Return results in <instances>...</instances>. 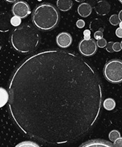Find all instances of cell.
I'll list each match as a JSON object with an SVG mask.
<instances>
[{"instance_id": "obj_1", "label": "cell", "mask_w": 122, "mask_h": 147, "mask_svg": "<svg viewBox=\"0 0 122 147\" xmlns=\"http://www.w3.org/2000/svg\"><path fill=\"white\" fill-rule=\"evenodd\" d=\"M8 111L30 138L63 144L86 135L98 120L102 88L97 73L79 55L46 50L25 58L8 83Z\"/></svg>"}, {"instance_id": "obj_2", "label": "cell", "mask_w": 122, "mask_h": 147, "mask_svg": "<svg viewBox=\"0 0 122 147\" xmlns=\"http://www.w3.org/2000/svg\"><path fill=\"white\" fill-rule=\"evenodd\" d=\"M10 41L16 51L22 54H29L37 48L40 42V35L32 25L24 24L13 30Z\"/></svg>"}, {"instance_id": "obj_3", "label": "cell", "mask_w": 122, "mask_h": 147, "mask_svg": "<svg viewBox=\"0 0 122 147\" xmlns=\"http://www.w3.org/2000/svg\"><path fill=\"white\" fill-rule=\"evenodd\" d=\"M60 15L54 5L43 3L37 6L32 14L34 25L41 31H50L58 25Z\"/></svg>"}, {"instance_id": "obj_4", "label": "cell", "mask_w": 122, "mask_h": 147, "mask_svg": "<svg viewBox=\"0 0 122 147\" xmlns=\"http://www.w3.org/2000/svg\"><path fill=\"white\" fill-rule=\"evenodd\" d=\"M104 74L106 80L112 83L122 82V61L112 59L108 62L104 68Z\"/></svg>"}, {"instance_id": "obj_5", "label": "cell", "mask_w": 122, "mask_h": 147, "mask_svg": "<svg viewBox=\"0 0 122 147\" xmlns=\"http://www.w3.org/2000/svg\"><path fill=\"white\" fill-rule=\"evenodd\" d=\"M97 43L92 39H89V40L83 39L80 42L78 45L80 53L85 57H90L95 54V52L97 51Z\"/></svg>"}, {"instance_id": "obj_6", "label": "cell", "mask_w": 122, "mask_h": 147, "mask_svg": "<svg viewBox=\"0 0 122 147\" xmlns=\"http://www.w3.org/2000/svg\"><path fill=\"white\" fill-rule=\"evenodd\" d=\"M11 11L14 16H18L21 19L27 17L30 13V9L28 4L24 1H17L13 5Z\"/></svg>"}, {"instance_id": "obj_7", "label": "cell", "mask_w": 122, "mask_h": 147, "mask_svg": "<svg viewBox=\"0 0 122 147\" xmlns=\"http://www.w3.org/2000/svg\"><path fill=\"white\" fill-rule=\"evenodd\" d=\"M11 15L7 12L0 13V32H7L12 26Z\"/></svg>"}, {"instance_id": "obj_8", "label": "cell", "mask_w": 122, "mask_h": 147, "mask_svg": "<svg viewBox=\"0 0 122 147\" xmlns=\"http://www.w3.org/2000/svg\"><path fill=\"white\" fill-rule=\"evenodd\" d=\"M56 42L59 47L62 49H66L72 45V36L67 32L60 33L56 38Z\"/></svg>"}, {"instance_id": "obj_9", "label": "cell", "mask_w": 122, "mask_h": 147, "mask_svg": "<svg viewBox=\"0 0 122 147\" xmlns=\"http://www.w3.org/2000/svg\"><path fill=\"white\" fill-rule=\"evenodd\" d=\"M95 11L100 16H106L110 11V4L104 0L99 1L95 5Z\"/></svg>"}, {"instance_id": "obj_10", "label": "cell", "mask_w": 122, "mask_h": 147, "mask_svg": "<svg viewBox=\"0 0 122 147\" xmlns=\"http://www.w3.org/2000/svg\"><path fill=\"white\" fill-rule=\"evenodd\" d=\"M80 147H115L109 142L102 140H89L83 144Z\"/></svg>"}, {"instance_id": "obj_11", "label": "cell", "mask_w": 122, "mask_h": 147, "mask_svg": "<svg viewBox=\"0 0 122 147\" xmlns=\"http://www.w3.org/2000/svg\"><path fill=\"white\" fill-rule=\"evenodd\" d=\"M92 11V7L89 4L86 3V2H83L78 6L77 7V13L82 17H88L90 16Z\"/></svg>"}, {"instance_id": "obj_12", "label": "cell", "mask_w": 122, "mask_h": 147, "mask_svg": "<svg viewBox=\"0 0 122 147\" xmlns=\"http://www.w3.org/2000/svg\"><path fill=\"white\" fill-rule=\"evenodd\" d=\"M89 28L90 30L94 32H96L98 31H104L105 28V24L101 19H95L90 22Z\"/></svg>"}, {"instance_id": "obj_13", "label": "cell", "mask_w": 122, "mask_h": 147, "mask_svg": "<svg viewBox=\"0 0 122 147\" xmlns=\"http://www.w3.org/2000/svg\"><path fill=\"white\" fill-rule=\"evenodd\" d=\"M57 7L61 11H68L72 7V0H58Z\"/></svg>"}, {"instance_id": "obj_14", "label": "cell", "mask_w": 122, "mask_h": 147, "mask_svg": "<svg viewBox=\"0 0 122 147\" xmlns=\"http://www.w3.org/2000/svg\"><path fill=\"white\" fill-rule=\"evenodd\" d=\"M10 95L8 91L5 88L0 87V108L3 107L9 101Z\"/></svg>"}, {"instance_id": "obj_15", "label": "cell", "mask_w": 122, "mask_h": 147, "mask_svg": "<svg viewBox=\"0 0 122 147\" xmlns=\"http://www.w3.org/2000/svg\"><path fill=\"white\" fill-rule=\"evenodd\" d=\"M103 106H104V108L106 111H113L115 108L116 103H115V101L113 99L107 98L105 99L104 100Z\"/></svg>"}, {"instance_id": "obj_16", "label": "cell", "mask_w": 122, "mask_h": 147, "mask_svg": "<svg viewBox=\"0 0 122 147\" xmlns=\"http://www.w3.org/2000/svg\"><path fill=\"white\" fill-rule=\"evenodd\" d=\"M15 147H40L37 144L33 141H23L20 143Z\"/></svg>"}, {"instance_id": "obj_17", "label": "cell", "mask_w": 122, "mask_h": 147, "mask_svg": "<svg viewBox=\"0 0 122 147\" xmlns=\"http://www.w3.org/2000/svg\"><path fill=\"white\" fill-rule=\"evenodd\" d=\"M119 138H120V132L119 131H117V130H113L109 134V138L113 142L115 141Z\"/></svg>"}, {"instance_id": "obj_18", "label": "cell", "mask_w": 122, "mask_h": 147, "mask_svg": "<svg viewBox=\"0 0 122 147\" xmlns=\"http://www.w3.org/2000/svg\"><path fill=\"white\" fill-rule=\"evenodd\" d=\"M120 20H119V15L113 14L110 16V22L112 25H114V26H116V25H119L120 23Z\"/></svg>"}, {"instance_id": "obj_19", "label": "cell", "mask_w": 122, "mask_h": 147, "mask_svg": "<svg viewBox=\"0 0 122 147\" xmlns=\"http://www.w3.org/2000/svg\"><path fill=\"white\" fill-rule=\"evenodd\" d=\"M11 24L14 27H18L19 25L21 24V18L18 17V16H14L11 18Z\"/></svg>"}, {"instance_id": "obj_20", "label": "cell", "mask_w": 122, "mask_h": 147, "mask_svg": "<svg viewBox=\"0 0 122 147\" xmlns=\"http://www.w3.org/2000/svg\"><path fill=\"white\" fill-rule=\"evenodd\" d=\"M106 45H107V42H106V40L104 37L100 39V40H98L97 45L99 48H101V49L102 48H105L106 46Z\"/></svg>"}, {"instance_id": "obj_21", "label": "cell", "mask_w": 122, "mask_h": 147, "mask_svg": "<svg viewBox=\"0 0 122 147\" xmlns=\"http://www.w3.org/2000/svg\"><path fill=\"white\" fill-rule=\"evenodd\" d=\"M113 50L115 52H119L121 50V42H114L113 43Z\"/></svg>"}, {"instance_id": "obj_22", "label": "cell", "mask_w": 122, "mask_h": 147, "mask_svg": "<svg viewBox=\"0 0 122 147\" xmlns=\"http://www.w3.org/2000/svg\"><path fill=\"white\" fill-rule=\"evenodd\" d=\"M104 31H98L96 32H95L94 34V37H95V40H100L101 38L104 37V34H103Z\"/></svg>"}, {"instance_id": "obj_23", "label": "cell", "mask_w": 122, "mask_h": 147, "mask_svg": "<svg viewBox=\"0 0 122 147\" xmlns=\"http://www.w3.org/2000/svg\"><path fill=\"white\" fill-rule=\"evenodd\" d=\"M113 43L114 42H110L107 43V45H106V49L108 52H110V53L114 52V50H113Z\"/></svg>"}, {"instance_id": "obj_24", "label": "cell", "mask_w": 122, "mask_h": 147, "mask_svg": "<svg viewBox=\"0 0 122 147\" xmlns=\"http://www.w3.org/2000/svg\"><path fill=\"white\" fill-rule=\"evenodd\" d=\"M113 146L115 147H122V138H118L115 141H114Z\"/></svg>"}, {"instance_id": "obj_25", "label": "cell", "mask_w": 122, "mask_h": 147, "mask_svg": "<svg viewBox=\"0 0 122 147\" xmlns=\"http://www.w3.org/2000/svg\"><path fill=\"white\" fill-rule=\"evenodd\" d=\"M76 25L79 28H83L85 26V22L83 20H78L77 21V22H76Z\"/></svg>"}, {"instance_id": "obj_26", "label": "cell", "mask_w": 122, "mask_h": 147, "mask_svg": "<svg viewBox=\"0 0 122 147\" xmlns=\"http://www.w3.org/2000/svg\"><path fill=\"white\" fill-rule=\"evenodd\" d=\"M115 35H116L118 37L122 38V28H118L115 31Z\"/></svg>"}, {"instance_id": "obj_27", "label": "cell", "mask_w": 122, "mask_h": 147, "mask_svg": "<svg viewBox=\"0 0 122 147\" xmlns=\"http://www.w3.org/2000/svg\"><path fill=\"white\" fill-rule=\"evenodd\" d=\"M83 36H91V31L89 30H85L83 31Z\"/></svg>"}, {"instance_id": "obj_28", "label": "cell", "mask_w": 122, "mask_h": 147, "mask_svg": "<svg viewBox=\"0 0 122 147\" xmlns=\"http://www.w3.org/2000/svg\"><path fill=\"white\" fill-rule=\"evenodd\" d=\"M119 20H120V21L122 22V10L120 11V12H119Z\"/></svg>"}, {"instance_id": "obj_29", "label": "cell", "mask_w": 122, "mask_h": 147, "mask_svg": "<svg viewBox=\"0 0 122 147\" xmlns=\"http://www.w3.org/2000/svg\"><path fill=\"white\" fill-rule=\"evenodd\" d=\"M5 1H6L7 2H10V3H14V2H17L18 0H5Z\"/></svg>"}, {"instance_id": "obj_30", "label": "cell", "mask_w": 122, "mask_h": 147, "mask_svg": "<svg viewBox=\"0 0 122 147\" xmlns=\"http://www.w3.org/2000/svg\"><path fill=\"white\" fill-rule=\"evenodd\" d=\"M83 39H85V40H89V39H91V36H84V38H83Z\"/></svg>"}, {"instance_id": "obj_31", "label": "cell", "mask_w": 122, "mask_h": 147, "mask_svg": "<svg viewBox=\"0 0 122 147\" xmlns=\"http://www.w3.org/2000/svg\"><path fill=\"white\" fill-rule=\"evenodd\" d=\"M75 1L77 2H83V1H85V0H75Z\"/></svg>"}, {"instance_id": "obj_32", "label": "cell", "mask_w": 122, "mask_h": 147, "mask_svg": "<svg viewBox=\"0 0 122 147\" xmlns=\"http://www.w3.org/2000/svg\"><path fill=\"white\" fill-rule=\"evenodd\" d=\"M119 27L122 28V22H120V23H119Z\"/></svg>"}, {"instance_id": "obj_33", "label": "cell", "mask_w": 122, "mask_h": 147, "mask_svg": "<svg viewBox=\"0 0 122 147\" xmlns=\"http://www.w3.org/2000/svg\"><path fill=\"white\" fill-rule=\"evenodd\" d=\"M2 49V42H1V40H0V51Z\"/></svg>"}, {"instance_id": "obj_34", "label": "cell", "mask_w": 122, "mask_h": 147, "mask_svg": "<svg viewBox=\"0 0 122 147\" xmlns=\"http://www.w3.org/2000/svg\"><path fill=\"white\" fill-rule=\"evenodd\" d=\"M121 50H122V41L121 42Z\"/></svg>"}, {"instance_id": "obj_35", "label": "cell", "mask_w": 122, "mask_h": 147, "mask_svg": "<svg viewBox=\"0 0 122 147\" xmlns=\"http://www.w3.org/2000/svg\"><path fill=\"white\" fill-rule=\"evenodd\" d=\"M119 2H121V4H122V0H119Z\"/></svg>"}]
</instances>
